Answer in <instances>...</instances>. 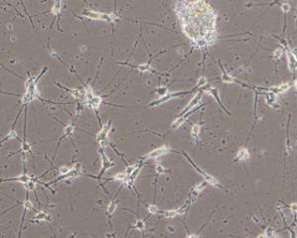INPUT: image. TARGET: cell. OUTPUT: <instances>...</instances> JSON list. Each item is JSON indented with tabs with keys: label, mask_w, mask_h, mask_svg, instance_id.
Segmentation results:
<instances>
[{
	"label": "cell",
	"mask_w": 297,
	"mask_h": 238,
	"mask_svg": "<svg viewBox=\"0 0 297 238\" xmlns=\"http://www.w3.org/2000/svg\"><path fill=\"white\" fill-rule=\"evenodd\" d=\"M167 92H168V89H167V87H165V86H159V87H158V88L156 89V93L158 94V97L164 96Z\"/></svg>",
	"instance_id": "cell-22"
},
{
	"label": "cell",
	"mask_w": 297,
	"mask_h": 238,
	"mask_svg": "<svg viewBox=\"0 0 297 238\" xmlns=\"http://www.w3.org/2000/svg\"><path fill=\"white\" fill-rule=\"evenodd\" d=\"M206 84H207V79L204 77H200V78L198 79L197 84H196V88H198V87H200V86H204V85H206Z\"/></svg>",
	"instance_id": "cell-29"
},
{
	"label": "cell",
	"mask_w": 297,
	"mask_h": 238,
	"mask_svg": "<svg viewBox=\"0 0 297 238\" xmlns=\"http://www.w3.org/2000/svg\"><path fill=\"white\" fill-rule=\"evenodd\" d=\"M184 208H185V206H181V207H179V208H177V209H171V210H164V211H162V210H160V213H162V214H164V217H166V218H173V217H175V216H177V215L183 214Z\"/></svg>",
	"instance_id": "cell-11"
},
{
	"label": "cell",
	"mask_w": 297,
	"mask_h": 238,
	"mask_svg": "<svg viewBox=\"0 0 297 238\" xmlns=\"http://www.w3.org/2000/svg\"><path fill=\"white\" fill-rule=\"evenodd\" d=\"M266 101L267 104H271V103H273L274 101H275V94L272 93V92H269V93L266 94Z\"/></svg>",
	"instance_id": "cell-24"
},
{
	"label": "cell",
	"mask_w": 297,
	"mask_h": 238,
	"mask_svg": "<svg viewBox=\"0 0 297 238\" xmlns=\"http://www.w3.org/2000/svg\"><path fill=\"white\" fill-rule=\"evenodd\" d=\"M116 206H117V204H116V201H115L114 200H111V201H110V203L108 204L107 211H106V212L108 213V215H109V216H111V215H112V214L115 212V210H116Z\"/></svg>",
	"instance_id": "cell-19"
},
{
	"label": "cell",
	"mask_w": 297,
	"mask_h": 238,
	"mask_svg": "<svg viewBox=\"0 0 297 238\" xmlns=\"http://www.w3.org/2000/svg\"><path fill=\"white\" fill-rule=\"evenodd\" d=\"M289 87H290V85L288 84H282L280 85H278L276 87V89H277L278 92H285V91H287L289 89Z\"/></svg>",
	"instance_id": "cell-25"
},
{
	"label": "cell",
	"mask_w": 297,
	"mask_h": 238,
	"mask_svg": "<svg viewBox=\"0 0 297 238\" xmlns=\"http://www.w3.org/2000/svg\"><path fill=\"white\" fill-rule=\"evenodd\" d=\"M138 166H139V164H134V165H132V166H129V165H128V166H127V168H126V171H125V173H126L128 176H130V175L133 173L134 170H135L136 168L138 167Z\"/></svg>",
	"instance_id": "cell-27"
},
{
	"label": "cell",
	"mask_w": 297,
	"mask_h": 238,
	"mask_svg": "<svg viewBox=\"0 0 297 238\" xmlns=\"http://www.w3.org/2000/svg\"><path fill=\"white\" fill-rule=\"evenodd\" d=\"M156 172H157L158 175H163L164 174V173H166L167 171H166L160 164H157V165H156Z\"/></svg>",
	"instance_id": "cell-26"
},
{
	"label": "cell",
	"mask_w": 297,
	"mask_h": 238,
	"mask_svg": "<svg viewBox=\"0 0 297 238\" xmlns=\"http://www.w3.org/2000/svg\"><path fill=\"white\" fill-rule=\"evenodd\" d=\"M133 68H135V69H137L139 71H141V72H155V73H157V71H155V70H152V68H151V64L150 63H148V64H139V65H132Z\"/></svg>",
	"instance_id": "cell-13"
},
{
	"label": "cell",
	"mask_w": 297,
	"mask_h": 238,
	"mask_svg": "<svg viewBox=\"0 0 297 238\" xmlns=\"http://www.w3.org/2000/svg\"><path fill=\"white\" fill-rule=\"evenodd\" d=\"M20 113H21V111L19 112V114L17 115V117H16V119H15V121H14V123H13V126H12V129L8 132V134H7L2 140H1V143H4V142H7L9 141V140H12V139H19L18 138V135H17V133H16V131H15V125H16V122H17V119L19 118L20 116Z\"/></svg>",
	"instance_id": "cell-12"
},
{
	"label": "cell",
	"mask_w": 297,
	"mask_h": 238,
	"mask_svg": "<svg viewBox=\"0 0 297 238\" xmlns=\"http://www.w3.org/2000/svg\"><path fill=\"white\" fill-rule=\"evenodd\" d=\"M166 229H167V231L171 232V233H172V232H174V227H173V226L168 225L167 227H166Z\"/></svg>",
	"instance_id": "cell-35"
},
{
	"label": "cell",
	"mask_w": 297,
	"mask_h": 238,
	"mask_svg": "<svg viewBox=\"0 0 297 238\" xmlns=\"http://www.w3.org/2000/svg\"><path fill=\"white\" fill-rule=\"evenodd\" d=\"M281 8H282V10H283L284 12H288V11L290 10V6H289V4H287V3L283 4V5L281 6Z\"/></svg>",
	"instance_id": "cell-32"
},
{
	"label": "cell",
	"mask_w": 297,
	"mask_h": 238,
	"mask_svg": "<svg viewBox=\"0 0 297 238\" xmlns=\"http://www.w3.org/2000/svg\"><path fill=\"white\" fill-rule=\"evenodd\" d=\"M294 86H295V88L297 90V80H295V83H294Z\"/></svg>",
	"instance_id": "cell-36"
},
{
	"label": "cell",
	"mask_w": 297,
	"mask_h": 238,
	"mask_svg": "<svg viewBox=\"0 0 297 238\" xmlns=\"http://www.w3.org/2000/svg\"><path fill=\"white\" fill-rule=\"evenodd\" d=\"M206 91H207V93L211 94L212 96L214 97L220 105H222L221 101H220V98H219V91H218V89H216V88H209V89H207Z\"/></svg>",
	"instance_id": "cell-18"
},
{
	"label": "cell",
	"mask_w": 297,
	"mask_h": 238,
	"mask_svg": "<svg viewBox=\"0 0 297 238\" xmlns=\"http://www.w3.org/2000/svg\"><path fill=\"white\" fill-rule=\"evenodd\" d=\"M31 180H35L37 182L38 177L34 178V177L29 176V175H27L26 173H24V174L19 176V177H14V178H10V179H5V180H2V182H18V183H21V184H23V185H27Z\"/></svg>",
	"instance_id": "cell-9"
},
{
	"label": "cell",
	"mask_w": 297,
	"mask_h": 238,
	"mask_svg": "<svg viewBox=\"0 0 297 238\" xmlns=\"http://www.w3.org/2000/svg\"><path fill=\"white\" fill-rule=\"evenodd\" d=\"M191 92V90L190 91H174V92H167L165 95H164V96L162 97H158V99H155V100H152V102L149 104V106L150 107H152V106H158V105H160V104H163V103L166 102V101H168V100H171V99H172V98H175V97H178L180 96V95H183V94H187V93H190Z\"/></svg>",
	"instance_id": "cell-3"
},
{
	"label": "cell",
	"mask_w": 297,
	"mask_h": 238,
	"mask_svg": "<svg viewBox=\"0 0 297 238\" xmlns=\"http://www.w3.org/2000/svg\"><path fill=\"white\" fill-rule=\"evenodd\" d=\"M80 173H81V165L79 164V163H77L76 165H74L73 167L70 169V171L67 173V174L65 175H61L57 179H56V180H54V182H51V183H48V184H45V186L47 187H49V186L51 185V184H55V183H57V182H58V180H70V179H73V178H76V177H78L79 175H80Z\"/></svg>",
	"instance_id": "cell-4"
},
{
	"label": "cell",
	"mask_w": 297,
	"mask_h": 238,
	"mask_svg": "<svg viewBox=\"0 0 297 238\" xmlns=\"http://www.w3.org/2000/svg\"><path fill=\"white\" fill-rule=\"evenodd\" d=\"M292 56H293L294 60L297 62V49H294V50L292 51Z\"/></svg>",
	"instance_id": "cell-34"
},
{
	"label": "cell",
	"mask_w": 297,
	"mask_h": 238,
	"mask_svg": "<svg viewBox=\"0 0 297 238\" xmlns=\"http://www.w3.org/2000/svg\"><path fill=\"white\" fill-rule=\"evenodd\" d=\"M222 79H223V81H226V83H234V78H233L232 77H230L229 75H227L225 71L223 72Z\"/></svg>",
	"instance_id": "cell-28"
},
{
	"label": "cell",
	"mask_w": 297,
	"mask_h": 238,
	"mask_svg": "<svg viewBox=\"0 0 297 238\" xmlns=\"http://www.w3.org/2000/svg\"><path fill=\"white\" fill-rule=\"evenodd\" d=\"M181 154L183 155V156H185V158H186V159H187V160H188V161H189L190 163H191V165H192V166H193V167L195 168L196 170L198 171V173H200V174H201V176H203V178H204V179L206 180V182H208V183H210V184H211L212 186H215V187H217V186L219 185L218 180H216V179H215V178H214V177H212L211 175L207 174L206 172H204L203 170H201V169H200V168L198 167V166L196 165V164H195V163H194V162H193V161H192V160H191V159H190L189 156H188V155L185 154L184 152H181Z\"/></svg>",
	"instance_id": "cell-6"
},
{
	"label": "cell",
	"mask_w": 297,
	"mask_h": 238,
	"mask_svg": "<svg viewBox=\"0 0 297 238\" xmlns=\"http://www.w3.org/2000/svg\"><path fill=\"white\" fill-rule=\"evenodd\" d=\"M238 158L241 159V160H247V159H249V158H250L249 151L245 148L240 149V151L238 152Z\"/></svg>",
	"instance_id": "cell-16"
},
{
	"label": "cell",
	"mask_w": 297,
	"mask_h": 238,
	"mask_svg": "<svg viewBox=\"0 0 297 238\" xmlns=\"http://www.w3.org/2000/svg\"><path fill=\"white\" fill-rule=\"evenodd\" d=\"M145 227H146V224H145V220H142V219H138L136 222H135V225H134V229H138V230H140V231H144L145 230Z\"/></svg>",
	"instance_id": "cell-17"
},
{
	"label": "cell",
	"mask_w": 297,
	"mask_h": 238,
	"mask_svg": "<svg viewBox=\"0 0 297 238\" xmlns=\"http://www.w3.org/2000/svg\"><path fill=\"white\" fill-rule=\"evenodd\" d=\"M273 55H274L275 58H280V56L282 55V50L281 49H276L274 51V53H273Z\"/></svg>",
	"instance_id": "cell-31"
},
{
	"label": "cell",
	"mask_w": 297,
	"mask_h": 238,
	"mask_svg": "<svg viewBox=\"0 0 297 238\" xmlns=\"http://www.w3.org/2000/svg\"><path fill=\"white\" fill-rule=\"evenodd\" d=\"M206 186H207V184H206L205 182H204V183H200V184H198V185L193 188V191H192V193H194V196H195L196 194H198L201 191H203V190L206 187Z\"/></svg>",
	"instance_id": "cell-20"
},
{
	"label": "cell",
	"mask_w": 297,
	"mask_h": 238,
	"mask_svg": "<svg viewBox=\"0 0 297 238\" xmlns=\"http://www.w3.org/2000/svg\"><path fill=\"white\" fill-rule=\"evenodd\" d=\"M147 206H148V211L151 214H158L160 212L159 208L156 204H148Z\"/></svg>",
	"instance_id": "cell-21"
},
{
	"label": "cell",
	"mask_w": 297,
	"mask_h": 238,
	"mask_svg": "<svg viewBox=\"0 0 297 238\" xmlns=\"http://www.w3.org/2000/svg\"><path fill=\"white\" fill-rule=\"evenodd\" d=\"M57 84V86L58 87H61V88H63V89H64L65 91H67V92H70V94L72 95V96H74L75 98H81L82 97V93L80 92V90L78 89H70V88H67V87H64V86H62L61 84Z\"/></svg>",
	"instance_id": "cell-14"
},
{
	"label": "cell",
	"mask_w": 297,
	"mask_h": 238,
	"mask_svg": "<svg viewBox=\"0 0 297 238\" xmlns=\"http://www.w3.org/2000/svg\"><path fill=\"white\" fill-rule=\"evenodd\" d=\"M82 15L87 17V18H91V19L94 20H101V21H105L108 23H112L114 21H116V15H114V14H106V13L97 12V11H92V10H85L82 12Z\"/></svg>",
	"instance_id": "cell-1"
},
{
	"label": "cell",
	"mask_w": 297,
	"mask_h": 238,
	"mask_svg": "<svg viewBox=\"0 0 297 238\" xmlns=\"http://www.w3.org/2000/svg\"><path fill=\"white\" fill-rule=\"evenodd\" d=\"M74 129H75V123H74V122H71L70 125H66V126H64V129H63V135L62 136L60 139H58V144H57V151H56V153H55V155H54V158H53V159H55V158H56L57 151H58V147H60V145H61L62 141H63V140H64L65 138L70 137V136L72 134V132L74 131Z\"/></svg>",
	"instance_id": "cell-8"
},
{
	"label": "cell",
	"mask_w": 297,
	"mask_h": 238,
	"mask_svg": "<svg viewBox=\"0 0 297 238\" xmlns=\"http://www.w3.org/2000/svg\"><path fill=\"white\" fill-rule=\"evenodd\" d=\"M199 132H200V126H199V125H193L192 130H191V135H192V137L195 139L196 141H197Z\"/></svg>",
	"instance_id": "cell-23"
},
{
	"label": "cell",
	"mask_w": 297,
	"mask_h": 238,
	"mask_svg": "<svg viewBox=\"0 0 297 238\" xmlns=\"http://www.w3.org/2000/svg\"><path fill=\"white\" fill-rule=\"evenodd\" d=\"M34 219H36L37 221H47V220L50 219V217H49V214H48V213L44 212V211H41V212H38L34 216Z\"/></svg>",
	"instance_id": "cell-15"
},
{
	"label": "cell",
	"mask_w": 297,
	"mask_h": 238,
	"mask_svg": "<svg viewBox=\"0 0 297 238\" xmlns=\"http://www.w3.org/2000/svg\"><path fill=\"white\" fill-rule=\"evenodd\" d=\"M168 151H169V147H168V145L164 144V145H163V146H160V147H158V148L155 149V150L151 151L150 153H148L147 155H145V156L142 158V160H152V159H157V158H158V157H160V156H163V155L166 154Z\"/></svg>",
	"instance_id": "cell-7"
},
{
	"label": "cell",
	"mask_w": 297,
	"mask_h": 238,
	"mask_svg": "<svg viewBox=\"0 0 297 238\" xmlns=\"http://www.w3.org/2000/svg\"><path fill=\"white\" fill-rule=\"evenodd\" d=\"M201 98H202V91L198 92L196 95H194V97H193V98L190 100V102L187 104V106L184 107V109L182 110V112L179 114V116L183 115V114H185L186 112H188V111H190L191 109H193V107L196 106V105L199 103V101L201 100Z\"/></svg>",
	"instance_id": "cell-10"
},
{
	"label": "cell",
	"mask_w": 297,
	"mask_h": 238,
	"mask_svg": "<svg viewBox=\"0 0 297 238\" xmlns=\"http://www.w3.org/2000/svg\"><path fill=\"white\" fill-rule=\"evenodd\" d=\"M290 208L292 209V211H293V212H297V204H296V203H293V204H291Z\"/></svg>",
	"instance_id": "cell-33"
},
{
	"label": "cell",
	"mask_w": 297,
	"mask_h": 238,
	"mask_svg": "<svg viewBox=\"0 0 297 238\" xmlns=\"http://www.w3.org/2000/svg\"><path fill=\"white\" fill-rule=\"evenodd\" d=\"M111 128H112V121L109 120L105 125L101 126V130L98 132V134L96 136V141L101 148L105 147V144H106L108 135H109V132H110Z\"/></svg>",
	"instance_id": "cell-5"
},
{
	"label": "cell",
	"mask_w": 297,
	"mask_h": 238,
	"mask_svg": "<svg viewBox=\"0 0 297 238\" xmlns=\"http://www.w3.org/2000/svg\"><path fill=\"white\" fill-rule=\"evenodd\" d=\"M100 155H101V161H102V169L101 171H100V173H99V176H97V177H94V176H91V175H86V176H88V177H91V178H93V179H96V180H98V183L102 179V176L105 174L106 172H107V170H109L110 168H112L115 165V163L114 162H111L109 159H108V157L106 156V154L104 153V148H101L100 149Z\"/></svg>",
	"instance_id": "cell-2"
},
{
	"label": "cell",
	"mask_w": 297,
	"mask_h": 238,
	"mask_svg": "<svg viewBox=\"0 0 297 238\" xmlns=\"http://www.w3.org/2000/svg\"><path fill=\"white\" fill-rule=\"evenodd\" d=\"M70 169H71V168H69V167H66V166H63V167H61L60 169H58V174L60 175L67 174V173L70 171Z\"/></svg>",
	"instance_id": "cell-30"
}]
</instances>
